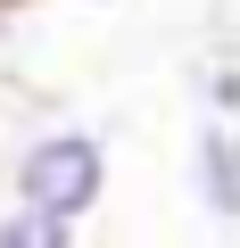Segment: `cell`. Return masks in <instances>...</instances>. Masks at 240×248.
<instances>
[{
    "label": "cell",
    "instance_id": "6da1fadb",
    "mask_svg": "<svg viewBox=\"0 0 240 248\" xmlns=\"http://www.w3.org/2000/svg\"><path fill=\"white\" fill-rule=\"evenodd\" d=\"M9 190H17V207L83 223L108 199V141L91 133V124H42V133L17 149V166H9Z\"/></svg>",
    "mask_w": 240,
    "mask_h": 248
},
{
    "label": "cell",
    "instance_id": "7a4b0ae2",
    "mask_svg": "<svg viewBox=\"0 0 240 248\" xmlns=\"http://www.w3.org/2000/svg\"><path fill=\"white\" fill-rule=\"evenodd\" d=\"M191 190L207 223H240V133L224 116H199V133H191Z\"/></svg>",
    "mask_w": 240,
    "mask_h": 248
},
{
    "label": "cell",
    "instance_id": "3957f363",
    "mask_svg": "<svg viewBox=\"0 0 240 248\" xmlns=\"http://www.w3.org/2000/svg\"><path fill=\"white\" fill-rule=\"evenodd\" d=\"M83 240V223H66V215H42V207H0V248H75Z\"/></svg>",
    "mask_w": 240,
    "mask_h": 248
},
{
    "label": "cell",
    "instance_id": "277c9868",
    "mask_svg": "<svg viewBox=\"0 0 240 248\" xmlns=\"http://www.w3.org/2000/svg\"><path fill=\"white\" fill-rule=\"evenodd\" d=\"M199 108L224 116V124H240V66H232V58H207V75H199Z\"/></svg>",
    "mask_w": 240,
    "mask_h": 248
},
{
    "label": "cell",
    "instance_id": "5b68a950",
    "mask_svg": "<svg viewBox=\"0 0 240 248\" xmlns=\"http://www.w3.org/2000/svg\"><path fill=\"white\" fill-rule=\"evenodd\" d=\"M0 9H25V0H0Z\"/></svg>",
    "mask_w": 240,
    "mask_h": 248
},
{
    "label": "cell",
    "instance_id": "8992f818",
    "mask_svg": "<svg viewBox=\"0 0 240 248\" xmlns=\"http://www.w3.org/2000/svg\"><path fill=\"white\" fill-rule=\"evenodd\" d=\"M0 25H9V9H0Z\"/></svg>",
    "mask_w": 240,
    "mask_h": 248
}]
</instances>
